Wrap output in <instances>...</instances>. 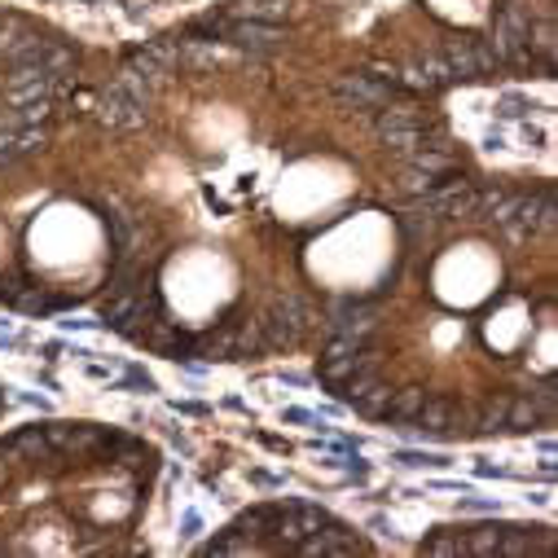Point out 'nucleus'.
I'll use <instances>...</instances> for the list:
<instances>
[]
</instances>
